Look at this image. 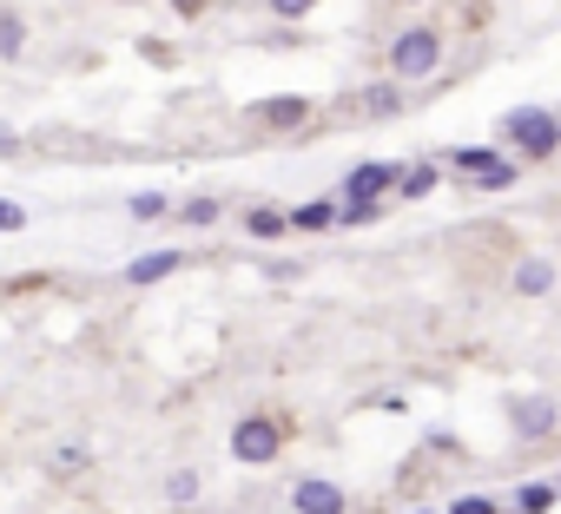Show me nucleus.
Here are the masks:
<instances>
[{
    "label": "nucleus",
    "instance_id": "f257e3e1",
    "mask_svg": "<svg viewBox=\"0 0 561 514\" xmlns=\"http://www.w3.org/2000/svg\"><path fill=\"white\" fill-rule=\"evenodd\" d=\"M443 53H449V40L436 27H404L390 40V79H430L443 66Z\"/></svg>",
    "mask_w": 561,
    "mask_h": 514
},
{
    "label": "nucleus",
    "instance_id": "f03ea898",
    "mask_svg": "<svg viewBox=\"0 0 561 514\" xmlns=\"http://www.w3.org/2000/svg\"><path fill=\"white\" fill-rule=\"evenodd\" d=\"M502 139L522 158H554L561 152V119L548 106H515V113H502Z\"/></svg>",
    "mask_w": 561,
    "mask_h": 514
},
{
    "label": "nucleus",
    "instance_id": "7ed1b4c3",
    "mask_svg": "<svg viewBox=\"0 0 561 514\" xmlns=\"http://www.w3.org/2000/svg\"><path fill=\"white\" fill-rule=\"evenodd\" d=\"M278 449H284V428L271 415H238L231 422V462L238 468H271Z\"/></svg>",
    "mask_w": 561,
    "mask_h": 514
},
{
    "label": "nucleus",
    "instance_id": "20e7f679",
    "mask_svg": "<svg viewBox=\"0 0 561 514\" xmlns=\"http://www.w3.org/2000/svg\"><path fill=\"white\" fill-rule=\"evenodd\" d=\"M396 171H404V165H390V158H364V165H350V171H344L337 198H344V205H357V198H390V192H396Z\"/></svg>",
    "mask_w": 561,
    "mask_h": 514
},
{
    "label": "nucleus",
    "instance_id": "39448f33",
    "mask_svg": "<svg viewBox=\"0 0 561 514\" xmlns=\"http://www.w3.org/2000/svg\"><path fill=\"white\" fill-rule=\"evenodd\" d=\"M291 507H297V514H344L350 494H344L337 481H324V475H304V481L291 488Z\"/></svg>",
    "mask_w": 561,
    "mask_h": 514
},
{
    "label": "nucleus",
    "instance_id": "423d86ee",
    "mask_svg": "<svg viewBox=\"0 0 561 514\" xmlns=\"http://www.w3.org/2000/svg\"><path fill=\"white\" fill-rule=\"evenodd\" d=\"M179 265H186V250H173V244H166V250H139L132 265H126V284H132V291H152V284H166Z\"/></svg>",
    "mask_w": 561,
    "mask_h": 514
},
{
    "label": "nucleus",
    "instance_id": "0eeeda50",
    "mask_svg": "<svg viewBox=\"0 0 561 514\" xmlns=\"http://www.w3.org/2000/svg\"><path fill=\"white\" fill-rule=\"evenodd\" d=\"M436 185H443V165H436V158H417V165H404V171H396V192H390V205H423Z\"/></svg>",
    "mask_w": 561,
    "mask_h": 514
},
{
    "label": "nucleus",
    "instance_id": "6e6552de",
    "mask_svg": "<svg viewBox=\"0 0 561 514\" xmlns=\"http://www.w3.org/2000/svg\"><path fill=\"white\" fill-rule=\"evenodd\" d=\"M509 428L515 436H554V402L548 396H515L509 402Z\"/></svg>",
    "mask_w": 561,
    "mask_h": 514
},
{
    "label": "nucleus",
    "instance_id": "1a4fd4ad",
    "mask_svg": "<svg viewBox=\"0 0 561 514\" xmlns=\"http://www.w3.org/2000/svg\"><path fill=\"white\" fill-rule=\"evenodd\" d=\"M252 119H258L265 132H297V126L310 119V100H304V93H278V100H265Z\"/></svg>",
    "mask_w": 561,
    "mask_h": 514
},
{
    "label": "nucleus",
    "instance_id": "9d476101",
    "mask_svg": "<svg viewBox=\"0 0 561 514\" xmlns=\"http://www.w3.org/2000/svg\"><path fill=\"white\" fill-rule=\"evenodd\" d=\"M284 218H291V231H310V237H317V231H337V198H304V205L284 211Z\"/></svg>",
    "mask_w": 561,
    "mask_h": 514
},
{
    "label": "nucleus",
    "instance_id": "9b49d317",
    "mask_svg": "<svg viewBox=\"0 0 561 514\" xmlns=\"http://www.w3.org/2000/svg\"><path fill=\"white\" fill-rule=\"evenodd\" d=\"M515 179H522V165H515V158H502V152H496V158H489V165H483V171H475V179H469V185H475V192H509V185H515Z\"/></svg>",
    "mask_w": 561,
    "mask_h": 514
},
{
    "label": "nucleus",
    "instance_id": "f8f14e48",
    "mask_svg": "<svg viewBox=\"0 0 561 514\" xmlns=\"http://www.w3.org/2000/svg\"><path fill=\"white\" fill-rule=\"evenodd\" d=\"M515 291H522V297L554 291V265H548V257H522V265H515Z\"/></svg>",
    "mask_w": 561,
    "mask_h": 514
},
{
    "label": "nucleus",
    "instance_id": "ddd939ff",
    "mask_svg": "<svg viewBox=\"0 0 561 514\" xmlns=\"http://www.w3.org/2000/svg\"><path fill=\"white\" fill-rule=\"evenodd\" d=\"M554 501H561V494H554V481H522V488L509 494V507H515V514H548Z\"/></svg>",
    "mask_w": 561,
    "mask_h": 514
},
{
    "label": "nucleus",
    "instance_id": "4468645a",
    "mask_svg": "<svg viewBox=\"0 0 561 514\" xmlns=\"http://www.w3.org/2000/svg\"><path fill=\"white\" fill-rule=\"evenodd\" d=\"M27 53V21L14 8H0V60H21Z\"/></svg>",
    "mask_w": 561,
    "mask_h": 514
},
{
    "label": "nucleus",
    "instance_id": "2eb2a0df",
    "mask_svg": "<svg viewBox=\"0 0 561 514\" xmlns=\"http://www.w3.org/2000/svg\"><path fill=\"white\" fill-rule=\"evenodd\" d=\"M245 231H252V237H284L291 218H284L278 205H252V211H245Z\"/></svg>",
    "mask_w": 561,
    "mask_h": 514
},
{
    "label": "nucleus",
    "instance_id": "dca6fc26",
    "mask_svg": "<svg viewBox=\"0 0 561 514\" xmlns=\"http://www.w3.org/2000/svg\"><path fill=\"white\" fill-rule=\"evenodd\" d=\"M496 158V145H449V171H462V179H475Z\"/></svg>",
    "mask_w": 561,
    "mask_h": 514
},
{
    "label": "nucleus",
    "instance_id": "f3484780",
    "mask_svg": "<svg viewBox=\"0 0 561 514\" xmlns=\"http://www.w3.org/2000/svg\"><path fill=\"white\" fill-rule=\"evenodd\" d=\"M383 211H390V198H357V205L337 198V224H350V231H357V224H377Z\"/></svg>",
    "mask_w": 561,
    "mask_h": 514
},
{
    "label": "nucleus",
    "instance_id": "a211bd4d",
    "mask_svg": "<svg viewBox=\"0 0 561 514\" xmlns=\"http://www.w3.org/2000/svg\"><path fill=\"white\" fill-rule=\"evenodd\" d=\"M173 211H179V218H186V224H192V231H212V224H218V211H225V205H218V198H186V205H173Z\"/></svg>",
    "mask_w": 561,
    "mask_h": 514
},
{
    "label": "nucleus",
    "instance_id": "6ab92c4d",
    "mask_svg": "<svg viewBox=\"0 0 561 514\" xmlns=\"http://www.w3.org/2000/svg\"><path fill=\"white\" fill-rule=\"evenodd\" d=\"M132 218H139V224L173 218V198H166V192H139V198H132Z\"/></svg>",
    "mask_w": 561,
    "mask_h": 514
},
{
    "label": "nucleus",
    "instance_id": "aec40b11",
    "mask_svg": "<svg viewBox=\"0 0 561 514\" xmlns=\"http://www.w3.org/2000/svg\"><path fill=\"white\" fill-rule=\"evenodd\" d=\"M364 113H377V119H396V113H404V100H396V86H370V93H364Z\"/></svg>",
    "mask_w": 561,
    "mask_h": 514
},
{
    "label": "nucleus",
    "instance_id": "412c9836",
    "mask_svg": "<svg viewBox=\"0 0 561 514\" xmlns=\"http://www.w3.org/2000/svg\"><path fill=\"white\" fill-rule=\"evenodd\" d=\"M166 501H199V468H173L166 475Z\"/></svg>",
    "mask_w": 561,
    "mask_h": 514
},
{
    "label": "nucleus",
    "instance_id": "4be33fe9",
    "mask_svg": "<svg viewBox=\"0 0 561 514\" xmlns=\"http://www.w3.org/2000/svg\"><path fill=\"white\" fill-rule=\"evenodd\" d=\"M0 231H8V237H14V231H27V205H14V198H0Z\"/></svg>",
    "mask_w": 561,
    "mask_h": 514
},
{
    "label": "nucleus",
    "instance_id": "5701e85b",
    "mask_svg": "<svg viewBox=\"0 0 561 514\" xmlns=\"http://www.w3.org/2000/svg\"><path fill=\"white\" fill-rule=\"evenodd\" d=\"M449 514H502V501H489V494H462Z\"/></svg>",
    "mask_w": 561,
    "mask_h": 514
},
{
    "label": "nucleus",
    "instance_id": "b1692460",
    "mask_svg": "<svg viewBox=\"0 0 561 514\" xmlns=\"http://www.w3.org/2000/svg\"><path fill=\"white\" fill-rule=\"evenodd\" d=\"M265 8H271V14H278V21H304V14H310V8H317V0H265Z\"/></svg>",
    "mask_w": 561,
    "mask_h": 514
},
{
    "label": "nucleus",
    "instance_id": "393cba45",
    "mask_svg": "<svg viewBox=\"0 0 561 514\" xmlns=\"http://www.w3.org/2000/svg\"><path fill=\"white\" fill-rule=\"evenodd\" d=\"M53 468H60V475H79V468H87V455H79V449H60Z\"/></svg>",
    "mask_w": 561,
    "mask_h": 514
},
{
    "label": "nucleus",
    "instance_id": "a878e982",
    "mask_svg": "<svg viewBox=\"0 0 561 514\" xmlns=\"http://www.w3.org/2000/svg\"><path fill=\"white\" fill-rule=\"evenodd\" d=\"M173 8H179L186 21H199V14H205V0H173Z\"/></svg>",
    "mask_w": 561,
    "mask_h": 514
},
{
    "label": "nucleus",
    "instance_id": "bb28decb",
    "mask_svg": "<svg viewBox=\"0 0 561 514\" xmlns=\"http://www.w3.org/2000/svg\"><path fill=\"white\" fill-rule=\"evenodd\" d=\"M390 8H423V0H390Z\"/></svg>",
    "mask_w": 561,
    "mask_h": 514
},
{
    "label": "nucleus",
    "instance_id": "cd10ccee",
    "mask_svg": "<svg viewBox=\"0 0 561 514\" xmlns=\"http://www.w3.org/2000/svg\"><path fill=\"white\" fill-rule=\"evenodd\" d=\"M410 514H436V507H410Z\"/></svg>",
    "mask_w": 561,
    "mask_h": 514
},
{
    "label": "nucleus",
    "instance_id": "c85d7f7f",
    "mask_svg": "<svg viewBox=\"0 0 561 514\" xmlns=\"http://www.w3.org/2000/svg\"><path fill=\"white\" fill-rule=\"evenodd\" d=\"M554 494H561V475H554Z\"/></svg>",
    "mask_w": 561,
    "mask_h": 514
}]
</instances>
